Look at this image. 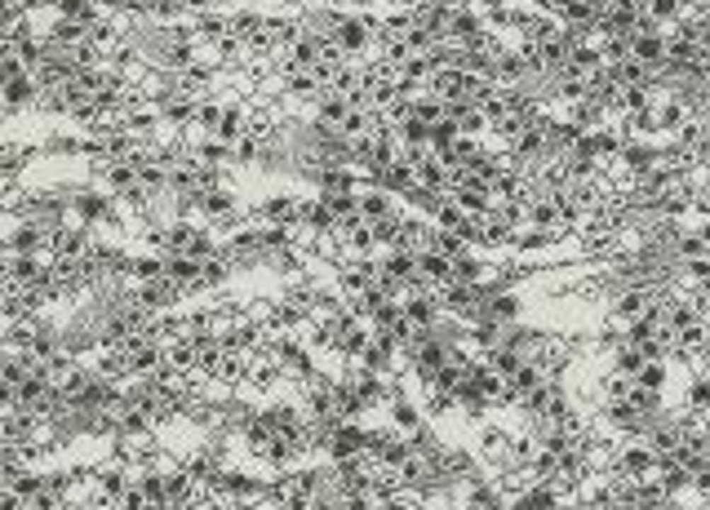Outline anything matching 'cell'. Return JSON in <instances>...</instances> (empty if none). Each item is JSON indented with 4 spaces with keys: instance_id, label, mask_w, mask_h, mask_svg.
Wrapping results in <instances>:
<instances>
[{
    "instance_id": "obj_1",
    "label": "cell",
    "mask_w": 710,
    "mask_h": 510,
    "mask_svg": "<svg viewBox=\"0 0 710 510\" xmlns=\"http://www.w3.org/2000/svg\"><path fill=\"white\" fill-rule=\"evenodd\" d=\"M617 470L626 475V480H648V475L657 470V453H653V444H635V448H626L622 457H617Z\"/></svg>"
},
{
    "instance_id": "obj_2",
    "label": "cell",
    "mask_w": 710,
    "mask_h": 510,
    "mask_svg": "<svg viewBox=\"0 0 710 510\" xmlns=\"http://www.w3.org/2000/svg\"><path fill=\"white\" fill-rule=\"evenodd\" d=\"M333 40H338L342 49H346V54H360V49L369 45V27H365V23H338Z\"/></svg>"
},
{
    "instance_id": "obj_3",
    "label": "cell",
    "mask_w": 710,
    "mask_h": 510,
    "mask_svg": "<svg viewBox=\"0 0 710 510\" xmlns=\"http://www.w3.org/2000/svg\"><path fill=\"white\" fill-rule=\"evenodd\" d=\"M631 54L653 67L657 58H666V40H662V36H631Z\"/></svg>"
},
{
    "instance_id": "obj_4",
    "label": "cell",
    "mask_w": 710,
    "mask_h": 510,
    "mask_svg": "<svg viewBox=\"0 0 710 510\" xmlns=\"http://www.w3.org/2000/svg\"><path fill=\"white\" fill-rule=\"evenodd\" d=\"M387 213H395L391 209V200H387V195H365V200H360V218H387Z\"/></svg>"
},
{
    "instance_id": "obj_5",
    "label": "cell",
    "mask_w": 710,
    "mask_h": 510,
    "mask_svg": "<svg viewBox=\"0 0 710 510\" xmlns=\"http://www.w3.org/2000/svg\"><path fill=\"white\" fill-rule=\"evenodd\" d=\"M262 218H271V222H293V218H298V204H293V200H271V204H262Z\"/></svg>"
},
{
    "instance_id": "obj_6",
    "label": "cell",
    "mask_w": 710,
    "mask_h": 510,
    "mask_svg": "<svg viewBox=\"0 0 710 510\" xmlns=\"http://www.w3.org/2000/svg\"><path fill=\"white\" fill-rule=\"evenodd\" d=\"M240 129H249V124H244L240 107H231L227 116H222V124H218V138H222V142H231V138H240Z\"/></svg>"
},
{
    "instance_id": "obj_7",
    "label": "cell",
    "mask_w": 710,
    "mask_h": 510,
    "mask_svg": "<svg viewBox=\"0 0 710 510\" xmlns=\"http://www.w3.org/2000/svg\"><path fill=\"white\" fill-rule=\"evenodd\" d=\"M604 400H608V404H622V400H631V382H626V373L608 377V386H604Z\"/></svg>"
},
{
    "instance_id": "obj_8",
    "label": "cell",
    "mask_w": 710,
    "mask_h": 510,
    "mask_svg": "<svg viewBox=\"0 0 710 510\" xmlns=\"http://www.w3.org/2000/svg\"><path fill=\"white\" fill-rule=\"evenodd\" d=\"M488 364L498 369V373H510V377H515V373H520V355H515V351H493Z\"/></svg>"
},
{
    "instance_id": "obj_9",
    "label": "cell",
    "mask_w": 710,
    "mask_h": 510,
    "mask_svg": "<svg viewBox=\"0 0 710 510\" xmlns=\"http://www.w3.org/2000/svg\"><path fill=\"white\" fill-rule=\"evenodd\" d=\"M706 253H710V244H706L702 236H688V240H680V257L697 262V257H706Z\"/></svg>"
},
{
    "instance_id": "obj_10",
    "label": "cell",
    "mask_w": 710,
    "mask_h": 510,
    "mask_svg": "<svg viewBox=\"0 0 710 510\" xmlns=\"http://www.w3.org/2000/svg\"><path fill=\"white\" fill-rule=\"evenodd\" d=\"M653 18H680V9H684V0H653Z\"/></svg>"
},
{
    "instance_id": "obj_11",
    "label": "cell",
    "mask_w": 710,
    "mask_h": 510,
    "mask_svg": "<svg viewBox=\"0 0 710 510\" xmlns=\"http://www.w3.org/2000/svg\"><path fill=\"white\" fill-rule=\"evenodd\" d=\"M324 187L333 191V195H346V191H351V173H342V169H333V173H324Z\"/></svg>"
},
{
    "instance_id": "obj_12",
    "label": "cell",
    "mask_w": 710,
    "mask_h": 510,
    "mask_svg": "<svg viewBox=\"0 0 710 510\" xmlns=\"http://www.w3.org/2000/svg\"><path fill=\"white\" fill-rule=\"evenodd\" d=\"M80 213L93 222V218H103V213H111V209H107V200H98V195H85V200H80Z\"/></svg>"
},
{
    "instance_id": "obj_13",
    "label": "cell",
    "mask_w": 710,
    "mask_h": 510,
    "mask_svg": "<svg viewBox=\"0 0 710 510\" xmlns=\"http://www.w3.org/2000/svg\"><path fill=\"white\" fill-rule=\"evenodd\" d=\"M662 377H666V373H662V364L643 359V369H639V382H643V386H662Z\"/></svg>"
},
{
    "instance_id": "obj_14",
    "label": "cell",
    "mask_w": 710,
    "mask_h": 510,
    "mask_svg": "<svg viewBox=\"0 0 710 510\" xmlns=\"http://www.w3.org/2000/svg\"><path fill=\"white\" fill-rule=\"evenodd\" d=\"M471 502H475V506H493V502H498V497H493V492H488V488H480V492H475V497H471Z\"/></svg>"
},
{
    "instance_id": "obj_15",
    "label": "cell",
    "mask_w": 710,
    "mask_h": 510,
    "mask_svg": "<svg viewBox=\"0 0 710 510\" xmlns=\"http://www.w3.org/2000/svg\"><path fill=\"white\" fill-rule=\"evenodd\" d=\"M351 5H369V0H351Z\"/></svg>"
}]
</instances>
